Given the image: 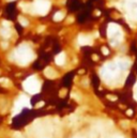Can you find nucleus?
I'll list each match as a JSON object with an SVG mask.
<instances>
[{"mask_svg":"<svg viewBox=\"0 0 137 138\" xmlns=\"http://www.w3.org/2000/svg\"><path fill=\"white\" fill-rule=\"evenodd\" d=\"M15 57H16L19 64L25 65L32 60L34 55L28 45L23 44V45H19L17 47V49L15 50Z\"/></svg>","mask_w":137,"mask_h":138,"instance_id":"f257e3e1","label":"nucleus"},{"mask_svg":"<svg viewBox=\"0 0 137 138\" xmlns=\"http://www.w3.org/2000/svg\"><path fill=\"white\" fill-rule=\"evenodd\" d=\"M119 71L120 69L116 62H109V63H106L101 69V76L105 82H111L118 75Z\"/></svg>","mask_w":137,"mask_h":138,"instance_id":"f03ea898","label":"nucleus"},{"mask_svg":"<svg viewBox=\"0 0 137 138\" xmlns=\"http://www.w3.org/2000/svg\"><path fill=\"white\" fill-rule=\"evenodd\" d=\"M23 87L27 92H29L31 94H35V93H37L39 91H40L41 86H40V82L36 79L35 76H30L24 82Z\"/></svg>","mask_w":137,"mask_h":138,"instance_id":"7ed1b4c3","label":"nucleus"},{"mask_svg":"<svg viewBox=\"0 0 137 138\" xmlns=\"http://www.w3.org/2000/svg\"><path fill=\"white\" fill-rule=\"evenodd\" d=\"M50 8V2L48 0H34L33 9L34 13H37L39 15H45Z\"/></svg>","mask_w":137,"mask_h":138,"instance_id":"20e7f679","label":"nucleus"},{"mask_svg":"<svg viewBox=\"0 0 137 138\" xmlns=\"http://www.w3.org/2000/svg\"><path fill=\"white\" fill-rule=\"evenodd\" d=\"M25 106H27V107H30L31 108V105L29 104V100H28V97L27 96H25V95H22V96H19V98L15 102V107H14V109L16 110L14 113H16V112H18L19 110H21L23 107H25Z\"/></svg>","mask_w":137,"mask_h":138,"instance_id":"39448f33","label":"nucleus"},{"mask_svg":"<svg viewBox=\"0 0 137 138\" xmlns=\"http://www.w3.org/2000/svg\"><path fill=\"white\" fill-rule=\"evenodd\" d=\"M119 32H121V28H120L118 25H116V24H114V23H110V24L108 25L107 35H108L109 39L112 37V36H115L116 34H118Z\"/></svg>","mask_w":137,"mask_h":138,"instance_id":"423d86ee","label":"nucleus"},{"mask_svg":"<svg viewBox=\"0 0 137 138\" xmlns=\"http://www.w3.org/2000/svg\"><path fill=\"white\" fill-rule=\"evenodd\" d=\"M55 62L58 65H63L64 62H65V54L64 53H60L59 55L55 58Z\"/></svg>","mask_w":137,"mask_h":138,"instance_id":"0eeeda50","label":"nucleus"},{"mask_svg":"<svg viewBox=\"0 0 137 138\" xmlns=\"http://www.w3.org/2000/svg\"><path fill=\"white\" fill-rule=\"evenodd\" d=\"M78 43L79 45H88V44H91V39L86 36V35H79L78 36Z\"/></svg>","mask_w":137,"mask_h":138,"instance_id":"6e6552de","label":"nucleus"},{"mask_svg":"<svg viewBox=\"0 0 137 138\" xmlns=\"http://www.w3.org/2000/svg\"><path fill=\"white\" fill-rule=\"evenodd\" d=\"M116 63H117V65L119 66L120 70H125V69H127L129 65H130V62H129V61L122 60V59H119V60H117Z\"/></svg>","mask_w":137,"mask_h":138,"instance_id":"1a4fd4ad","label":"nucleus"},{"mask_svg":"<svg viewBox=\"0 0 137 138\" xmlns=\"http://www.w3.org/2000/svg\"><path fill=\"white\" fill-rule=\"evenodd\" d=\"M44 74L47 78H55L57 76V73L51 69V68H46L44 70Z\"/></svg>","mask_w":137,"mask_h":138,"instance_id":"9d476101","label":"nucleus"},{"mask_svg":"<svg viewBox=\"0 0 137 138\" xmlns=\"http://www.w3.org/2000/svg\"><path fill=\"white\" fill-rule=\"evenodd\" d=\"M0 34H1L4 39H8V37H10L11 36V32H10V29L9 28H1L0 29Z\"/></svg>","mask_w":137,"mask_h":138,"instance_id":"9b49d317","label":"nucleus"},{"mask_svg":"<svg viewBox=\"0 0 137 138\" xmlns=\"http://www.w3.org/2000/svg\"><path fill=\"white\" fill-rule=\"evenodd\" d=\"M62 18H63V13H62V12H57V13L54 15V21H55V22H60Z\"/></svg>","mask_w":137,"mask_h":138,"instance_id":"f8f14e48","label":"nucleus"},{"mask_svg":"<svg viewBox=\"0 0 137 138\" xmlns=\"http://www.w3.org/2000/svg\"><path fill=\"white\" fill-rule=\"evenodd\" d=\"M19 23H21L23 26H27L28 25V21L25 17H19Z\"/></svg>","mask_w":137,"mask_h":138,"instance_id":"ddd939ff","label":"nucleus"},{"mask_svg":"<svg viewBox=\"0 0 137 138\" xmlns=\"http://www.w3.org/2000/svg\"><path fill=\"white\" fill-rule=\"evenodd\" d=\"M134 98L137 101V84H136L135 87H134Z\"/></svg>","mask_w":137,"mask_h":138,"instance_id":"4468645a","label":"nucleus"},{"mask_svg":"<svg viewBox=\"0 0 137 138\" xmlns=\"http://www.w3.org/2000/svg\"><path fill=\"white\" fill-rule=\"evenodd\" d=\"M71 96H72V97H74V98H76L77 101H79V100H81V97L78 96L77 94H75V93H72V94H71Z\"/></svg>","mask_w":137,"mask_h":138,"instance_id":"2eb2a0df","label":"nucleus"},{"mask_svg":"<svg viewBox=\"0 0 137 138\" xmlns=\"http://www.w3.org/2000/svg\"><path fill=\"white\" fill-rule=\"evenodd\" d=\"M2 24H3V27H6V28H8V27L10 26V23H9V22H7V21H3V22H2Z\"/></svg>","mask_w":137,"mask_h":138,"instance_id":"dca6fc26","label":"nucleus"},{"mask_svg":"<svg viewBox=\"0 0 137 138\" xmlns=\"http://www.w3.org/2000/svg\"><path fill=\"white\" fill-rule=\"evenodd\" d=\"M109 138H123L121 135H119V134H117V135H112V136H110Z\"/></svg>","mask_w":137,"mask_h":138,"instance_id":"f3484780","label":"nucleus"},{"mask_svg":"<svg viewBox=\"0 0 137 138\" xmlns=\"http://www.w3.org/2000/svg\"><path fill=\"white\" fill-rule=\"evenodd\" d=\"M102 51H103L104 55H108V49H107L106 47H103V48H102Z\"/></svg>","mask_w":137,"mask_h":138,"instance_id":"a211bd4d","label":"nucleus"},{"mask_svg":"<svg viewBox=\"0 0 137 138\" xmlns=\"http://www.w3.org/2000/svg\"><path fill=\"white\" fill-rule=\"evenodd\" d=\"M107 97L109 98V100H112V101H116V100H117V97H116V96H111V95H108Z\"/></svg>","mask_w":137,"mask_h":138,"instance_id":"6ab92c4d","label":"nucleus"},{"mask_svg":"<svg viewBox=\"0 0 137 138\" xmlns=\"http://www.w3.org/2000/svg\"><path fill=\"white\" fill-rule=\"evenodd\" d=\"M43 105H44V103H43V102H41V103H37V104H36V107H42Z\"/></svg>","mask_w":137,"mask_h":138,"instance_id":"aec40b11","label":"nucleus"},{"mask_svg":"<svg viewBox=\"0 0 137 138\" xmlns=\"http://www.w3.org/2000/svg\"><path fill=\"white\" fill-rule=\"evenodd\" d=\"M7 82H8V79H3V78L0 79V83H7Z\"/></svg>","mask_w":137,"mask_h":138,"instance_id":"412c9836","label":"nucleus"},{"mask_svg":"<svg viewBox=\"0 0 137 138\" xmlns=\"http://www.w3.org/2000/svg\"><path fill=\"white\" fill-rule=\"evenodd\" d=\"M126 113H127L129 116H131V115L133 113V111H132V110H127V112H126Z\"/></svg>","mask_w":137,"mask_h":138,"instance_id":"4be33fe9","label":"nucleus"},{"mask_svg":"<svg viewBox=\"0 0 137 138\" xmlns=\"http://www.w3.org/2000/svg\"><path fill=\"white\" fill-rule=\"evenodd\" d=\"M74 138H84V137H82V136H79V135H77V136H75Z\"/></svg>","mask_w":137,"mask_h":138,"instance_id":"5701e85b","label":"nucleus"},{"mask_svg":"<svg viewBox=\"0 0 137 138\" xmlns=\"http://www.w3.org/2000/svg\"><path fill=\"white\" fill-rule=\"evenodd\" d=\"M9 1H13V0H9Z\"/></svg>","mask_w":137,"mask_h":138,"instance_id":"b1692460","label":"nucleus"}]
</instances>
